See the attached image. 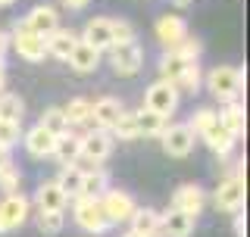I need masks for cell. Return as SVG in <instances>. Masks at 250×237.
<instances>
[{"instance_id":"cell-28","label":"cell","mask_w":250,"mask_h":237,"mask_svg":"<svg viewBox=\"0 0 250 237\" xmlns=\"http://www.w3.org/2000/svg\"><path fill=\"white\" fill-rule=\"evenodd\" d=\"M62 113H66L69 128H72V125H88L91 122V100L88 97H72L62 106Z\"/></svg>"},{"instance_id":"cell-3","label":"cell","mask_w":250,"mask_h":237,"mask_svg":"<svg viewBox=\"0 0 250 237\" xmlns=\"http://www.w3.org/2000/svg\"><path fill=\"white\" fill-rule=\"evenodd\" d=\"M10 47L16 53H19L25 62H41L47 57V41L44 35H38V31H31L25 22H16L13 31H10Z\"/></svg>"},{"instance_id":"cell-16","label":"cell","mask_w":250,"mask_h":237,"mask_svg":"<svg viewBox=\"0 0 250 237\" xmlns=\"http://www.w3.org/2000/svg\"><path fill=\"white\" fill-rule=\"evenodd\" d=\"M194 216H185L178 209L160 212V237H191L194 234Z\"/></svg>"},{"instance_id":"cell-49","label":"cell","mask_w":250,"mask_h":237,"mask_svg":"<svg viewBox=\"0 0 250 237\" xmlns=\"http://www.w3.org/2000/svg\"><path fill=\"white\" fill-rule=\"evenodd\" d=\"M0 234H3V225H0Z\"/></svg>"},{"instance_id":"cell-2","label":"cell","mask_w":250,"mask_h":237,"mask_svg":"<svg viewBox=\"0 0 250 237\" xmlns=\"http://www.w3.org/2000/svg\"><path fill=\"white\" fill-rule=\"evenodd\" d=\"M244 162L238 165V172H231V175H225L222 181H219L216 194H213V203L219 212H229V216H234V212L244 209Z\"/></svg>"},{"instance_id":"cell-7","label":"cell","mask_w":250,"mask_h":237,"mask_svg":"<svg viewBox=\"0 0 250 237\" xmlns=\"http://www.w3.org/2000/svg\"><path fill=\"white\" fill-rule=\"evenodd\" d=\"M109 153H113V138H109V131L94 128L88 134H82L78 159H84V162H91V165H104L109 159Z\"/></svg>"},{"instance_id":"cell-17","label":"cell","mask_w":250,"mask_h":237,"mask_svg":"<svg viewBox=\"0 0 250 237\" xmlns=\"http://www.w3.org/2000/svg\"><path fill=\"white\" fill-rule=\"evenodd\" d=\"M35 206L38 209H47V212H66L69 206V197L62 194V187L57 184V181H41L35 191Z\"/></svg>"},{"instance_id":"cell-43","label":"cell","mask_w":250,"mask_h":237,"mask_svg":"<svg viewBox=\"0 0 250 237\" xmlns=\"http://www.w3.org/2000/svg\"><path fill=\"white\" fill-rule=\"evenodd\" d=\"M3 162H10V147L0 144V165H3Z\"/></svg>"},{"instance_id":"cell-22","label":"cell","mask_w":250,"mask_h":237,"mask_svg":"<svg viewBox=\"0 0 250 237\" xmlns=\"http://www.w3.org/2000/svg\"><path fill=\"white\" fill-rule=\"evenodd\" d=\"M135 125H138V138H163L169 118H163V116H156L153 109L141 106L138 113H135Z\"/></svg>"},{"instance_id":"cell-33","label":"cell","mask_w":250,"mask_h":237,"mask_svg":"<svg viewBox=\"0 0 250 237\" xmlns=\"http://www.w3.org/2000/svg\"><path fill=\"white\" fill-rule=\"evenodd\" d=\"M219 122V116H216V109H197V113H194L191 118H188V128H191L194 131V138H197V134H200V138H203V134H207L209 128H213V125Z\"/></svg>"},{"instance_id":"cell-48","label":"cell","mask_w":250,"mask_h":237,"mask_svg":"<svg viewBox=\"0 0 250 237\" xmlns=\"http://www.w3.org/2000/svg\"><path fill=\"white\" fill-rule=\"evenodd\" d=\"M0 75H3V59H0Z\"/></svg>"},{"instance_id":"cell-44","label":"cell","mask_w":250,"mask_h":237,"mask_svg":"<svg viewBox=\"0 0 250 237\" xmlns=\"http://www.w3.org/2000/svg\"><path fill=\"white\" fill-rule=\"evenodd\" d=\"M6 91V75H0V94Z\"/></svg>"},{"instance_id":"cell-6","label":"cell","mask_w":250,"mask_h":237,"mask_svg":"<svg viewBox=\"0 0 250 237\" xmlns=\"http://www.w3.org/2000/svg\"><path fill=\"white\" fill-rule=\"evenodd\" d=\"M109 66H113L116 75L122 78H131L141 72V66H144V47H141L138 41H128V44H116L109 47Z\"/></svg>"},{"instance_id":"cell-34","label":"cell","mask_w":250,"mask_h":237,"mask_svg":"<svg viewBox=\"0 0 250 237\" xmlns=\"http://www.w3.org/2000/svg\"><path fill=\"white\" fill-rule=\"evenodd\" d=\"M200 84H203V72H200V66H197V62H188L185 72L178 75L175 88H182V91H188V94H197V91H200Z\"/></svg>"},{"instance_id":"cell-10","label":"cell","mask_w":250,"mask_h":237,"mask_svg":"<svg viewBox=\"0 0 250 237\" xmlns=\"http://www.w3.org/2000/svg\"><path fill=\"white\" fill-rule=\"evenodd\" d=\"M28 209H31V203H28V197H22V194H3L0 197V225H3V234L25 222Z\"/></svg>"},{"instance_id":"cell-50","label":"cell","mask_w":250,"mask_h":237,"mask_svg":"<svg viewBox=\"0 0 250 237\" xmlns=\"http://www.w3.org/2000/svg\"><path fill=\"white\" fill-rule=\"evenodd\" d=\"M0 122H3V118H0Z\"/></svg>"},{"instance_id":"cell-13","label":"cell","mask_w":250,"mask_h":237,"mask_svg":"<svg viewBox=\"0 0 250 237\" xmlns=\"http://www.w3.org/2000/svg\"><path fill=\"white\" fill-rule=\"evenodd\" d=\"M125 106L119 103L116 97H100V100H91V122L97 125L100 131H113V125L122 118Z\"/></svg>"},{"instance_id":"cell-5","label":"cell","mask_w":250,"mask_h":237,"mask_svg":"<svg viewBox=\"0 0 250 237\" xmlns=\"http://www.w3.org/2000/svg\"><path fill=\"white\" fill-rule=\"evenodd\" d=\"M72 218H75V225L88 234H106V228H109L104 209H100V200H91V197H75Z\"/></svg>"},{"instance_id":"cell-8","label":"cell","mask_w":250,"mask_h":237,"mask_svg":"<svg viewBox=\"0 0 250 237\" xmlns=\"http://www.w3.org/2000/svg\"><path fill=\"white\" fill-rule=\"evenodd\" d=\"M144 106L153 109L156 116L169 118L178 109V88H175V84H169V81H163V78H160V81H153L150 88H147V94H144Z\"/></svg>"},{"instance_id":"cell-20","label":"cell","mask_w":250,"mask_h":237,"mask_svg":"<svg viewBox=\"0 0 250 237\" xmlns=\"http://www.w3.org/2000/svg\"><path fill=\"white\" fill-rule=\"evenodd\" d=\"M69 66L75 69V72H82V75H88V72H94V69L100 66V50H94L91 44H84L82 38H78V44L72 47V53H69Z\"/></svg>"},{"instance_id":"cell-47","label":"cell","mask_w":250,"mask_h":237,"mask_svg":"<svg viewBox=\"0 0 250 237\" xmlns=\"http://www.w3.org/2000/svg\"><path fill=\"white\" fill-rule=\"evenodd\" d=\"M188 3H191V0H175V6H188Z\"/></svg>"},{"instance_id":"cell-12","label":"cell","mask_w":250,"mask_h":237,"mask_svg":"<svg viewBox=\"0 0 250 237\" xmlns=\"http://www.w3.org/2000/svg\"><path fill=\"white\" fill-rule=\"evenodd\" d=\"M153 35H156V41L166 47V50H172V47H175L188 35V22L182 19V16H175V13H166V16H160V19H156Z\"/></svg>"},{"instance_id":"cell-26","label":"cell","mask_w":250,"mask_h":237,"mask_svg":"<svg viewBox=\"0 0 250 237\" xmlns=\"http://www.w3.org/2000/svg\"><path fill=\"white\" fill-rule=\"evenodd\" d=\"M219 116V125H222L225 131H231L234 138H241L244 134V125H247V118H244V106L234 100V103H225L222 106V113H216Z\"/></svg>"},{"instance_id":"cell-30","label":"cell","mask_w":250,"mask_h":237,"mask_svg":"<svg viewBox=\"0 0 250 237\" xmlns=\"http://www.w3.org/2000/svg\"><path fill=\"white\" fill-rule=\"evenodd\" d=\"M38 125H41L44 131H50L53 138H60L62 131H69V122H66V113H62V106H47L41 118H38Z\"/></svg>"},{"instance_id":"cell-40","label":"cell","mask_w":250,"mask_h":237,"mask_svg":"<svg viewBox=\"0 0 250 237\" xmlns=\"http://www.w3.org/2000/svg\"><path fill=\"white\" fill-rule=\"evenodd\" d=\"M234 234H238V237L247 234V218H244V212H234Z\"/></svg>"},{"instance_id":"cell-9","label":"cell","mask_w":250,"mask_h":237,"mask_svg":"<svg viewBox=\"0 0 250 237\" xmlns=\"http://www.w3.org/2000/svg\"><path fill=\"white\" fill-rule=\"evenodd\" d=\"M163 150H166V156H172V159H185L188 153L194 150V131L188 128V125H166V131H163Z\"/></svg>"},{"instance_id":"cell-1","label":"cell","mask_w":250,"mask_h":237,"mask_svg":"<svg viewBox=\"0 0 250 237\" xmlns=\"http://www.w3.org/2000/svg\"><path fill=\"white\" fill-rule=\"evenodd\" d=\"M244 66H216L207 72V88L209 94L219 100V103H234V100L241 97V91H244Z\"/></svg>"},{"instance_id":"cell-15","label":"cell","mask_w":250,"mask_h":237,"mask_svg":"<svg viewBox=\"0 0 250 237\" xmlns=\"http://www.w3.org/2000/svg\"><path fill=\"white\" fill-rule=\"evenodd\" d=\"M84 44H91L94 50H109V47H113V28H109V19L106 16H94V19H88V25H84V31L82 35Z\"/></svg>"},{"instance_id":"cell-11","label":"cell","mask_w":250,"mask_h":237,"mask_svg":"<svg viewBox=\"0 0 250 237\" xmlns=\"http://www.w3.org/2000/svg\"><path fill=\"white\" fill-rule=\"evenodd\" d=\"M203 206H207V191H203L200 184H182L175 187V194H172V209L185 212V216H194L197 218Z\"/></svg>"},{"instance_id":"cell-31","label":"cell","mask_w":250,"mask_h":237,"mask_svg":"<svg viewBox=\"0 0 250 237\" xmlns=\"http://www.w3.org/2000/svg\"><path fill=\"white\" fill-rule=\"evenodd\" d=\"M22 113H25V103H22L19 94H13V91H3V94H0V118L19 122Z\"/></svg>"},{"instance_id":"cell-36","label":"cell","mask_w":250,"mask_h":237,"mask_svg":"<svg viewBox=\"0 0 250 237\" xmlns=\"http://www.w3.org/2000/svg\"><path fill=\"white\" fill-rule=\"evenodd\" d=\"M109 138H119V140H135L138 138V125H135V113H122V118L113 125Z\"/></svg>"},{"instance_id":"cell-27","label":"cell","mask_w":250,"mask_h":237,"mask_svg":"<svg viewBox=\"0 0 250 237\" xmlns=\"http://www.w3.org/2000/svg\"><path fill=\"white\" fill-rule=\"evenodd\" d=\"M82 175H84V169L78 162H72V165H62V172L53 181L62 187V194H66L69 200H75V197L82 194Z\"/></svg>"},{"instance_id":"cell-38","label":"cell","mask_w":250,"mask_h":237,"mask_svg":"<svg viewBox=\"0 0 250 237\" xmlns=\"http://www.w3.org/2000/svg\"><path fill=\"white\" fill-rule=\"evenodd\" d=\"M109 28H113V47H116V44L138 41V38H135V28H131L128 19H109Z\"/></svg>"},{"instance_id":"cell-29","label":"cell","mask_w":250,"mask_h":237,"mask_svg":"<svg viewBox=\"0 0 250 237\" xmlns=\"http://www.w3.org/2000/svg\"><path fill=\"white\" fill-rule=\"evenodd\" d=\"M185 66H188V59H182L175 50H166L160 57V78H163V81H169V84H175L178 75L185 72Z\"/></svg>"},{"instance_id":"cell-45","label":"cell","mask_w":250,"mask_h":237,"mask_svg":"<svg viewBox=\"0 0 250 237\" xmlns=\"http://www.w3.org/2000/svg\"><path fill=\"white\" fill-rule=\"evenodd\" d=\"M122 237H144V234H138V231H125Z\"/></svg>"},{"instance_id":"cell-24","label":"cell","mask_w":250,"mask_h":237,"mask_svg":"<svg viewBox=\"0 0 250 237\" xmlns=\"http://www.w3.org/2000/svg\"><path fill=\"white\" fill-rule=\"evenodd\" d=\"M78 144H82V134L75 131H62L57 138V144H53V159L60 165H72L78 162Z\"/></svg>"},{"instance_id":"cell-4","label":"cell","mask_w":250,"mask_h":237,"mask_svg":"<svg viewBox=\"0 0 250 237\" xmlns=\"http://www.w3.org/2000/svg\"><path fill=\"white\" fill-rule=\"evenodd\" d=\"M100 209H104L106 216V225H122L131 218V212L138 209L135 197L128 191H122V187H106V194L100 197Z\"/></svg>"},{"instance_id":"cell-37","label":"cell","mask_w":250,"mask_h":237,"mask_svg":"<svg viewBox=\"0 0 250 237\" xmlns=\"http://www.w3.org/2000/svg\"><path fill=\"white\" fill-rule=\"evenodd\" d=\"M172 50L178 53L182 59H188V62H197V57H200V50H203V44H200V38H194V35H185L182 41H178Z\"/></svg>"},{"instance_id":"cell-19","label":"cell","mask_w":250,"mask_h":237,"mask_svg":"<svg viewBox=\"0 0 250 237\" xmlns=\"http://www.w3.org/2000/svg\"><path fill=\"white\" fill-rule=\"evenodd\" d=\"M22 22H25L31 31H38V35L47 38L53 28H60V13L53 10V6H47V3H38V6H31V13Z\"/></svg>"},{"instance_id":"cell-14","label":"cell","mask_w":250,"mask_h":237,"mask_svg":"<svg viewBox=\"0 0 250 237\" xmlns=\"http://www.w3.org/2000/svg\"><path fill=\"white\" fill-rule=\"evenodd\" d=\"M22 144H25V150H28L31 159H50L57 138H53L50 131H44L41 125H31V128L22 134Z\"/></svg>"},{"instance_id":"cell-23","label":"cell","mask_w":250,"mask_h":237,"mask_svg":"<svg viewBox=\"0 0 250 237\" xmlns=\"http://www.w3.org/2000/svg\"><path fill=\"white\" fill-rule=\"evenodd\" d=\"M203 140H207V147L213 150L219 159H229V156H231V150H234V144H238V138H234L231 131H225L219 122H216V125H213V128H209L207 134H203Z\"/></svg>"},{"instance_id":"cell-42","label":"cell","mask_w":250,"mask_h":237,"mask_svg":"<svg viewBox=\"0 0 250 237\" xmlns=\"http://www.w3.org/2000/svg\"><path fill=\"white\" fill-rule=\"evenodd\" d=\"M60 3H62V6H69V10H84L91 0H60Z\"/></svg>"},{"instance_id":"cell-35","label":"cell","mask_w":250,"mask_h":237,"mask_svg":"<svg viewBox=\"0 0 250 237\" xmlns=\"http://www.w3.org/2000/svg\"><path fill=\"white\" fill-rule=\"evenodd\" d=\"M38 228L44 234H60L66 228V212H47V209H38Z\"/></svg>"},{"instance_id":"cell-25","label":"cell","mask_w":250,"mask_h":237,"mask_svg":"<svg viewBox=\"0 0 250 237\" xmlns=\"http://www.w3.org/2000/svg\"><path fill=\"white\" fill-rule=\"evenodd\" d=\"M131 231L144 234V237H160V212L156 209H147V206H138L128 218Z\"/></svg>"},{"instance_id":"cell-18","label":"cell","mask_w":250,"mask_h":237,"mask_svg":"<svg viewBox=\"0 0 250 237\" xmlns=\"http://www.w3.org/2000/svg\"><path fill=\"white\" fill-rule=\"evenodd\" d=\"M47 41V57H53V59H62L66 62L69 59V53H72V47L78 44V31H72V28H53L50 35L44 38Z\"/></svg>"},{"instance_id":"cell-39","label":"cell","mask_w":250,"mask_h":237,"mask_svg":"<svg viewBox=\"0 0 250 237\" xmlns=\"http://www.w3.org/2000/svg\"><path fill=\"white\" fill-rule=\"evenodd\" d=\"M19 138H22L19 122H10V118H3V122H0V144H3V147H13V144H19Z\"/></svg>"},{"instance_id":"cell-32","label":"cell","mask_w":250,"mask_h":237,"mask_svg":"<svg viewBox=\"0 0 250 237\" xmlns=\"http://www.w3.org/2000/svg\"><path fill=\"white\" fill-rule=\"evenodd\" d=\"M19 184H22V172L13 159L0 165V191L3 194H19Z\"/></svg>"},{"instance_id":"cell-41","label":"cell","mask_w":250,"mask_h":237,"mask_svg":"<svg viewBox=\"0 0 250 237\" xmlns=\"http://www.w3.org/2000/svg\"><path fill=\"white\" fill-rule=\"evenodd\" d=\"M10 50V31H3L0 28V59H3V53Z\"/></svg>"},{"instance_id":"cell-46","label":"cell","mask_w":250,"mask_h":237,"mask_svg":"<svg viewBox=\"0 0 250 237\" xmlns=\"http://www.w3.org/2000/svg\"><path fill=\"white\" fill-rule=\"evenodd\" d=\"M16 3V0H0V6H13Z\"/></svg>"},{"instance_id":"cell-21","label":"cell","mask_w":250,"mask_h":237,"mask_svg":"<svg viewBox=\"0 0 250 237\" xmlns=\"http://www.w3.org/2000/svg\"><path fill=\"white\" fill-rule=\"evenodd\" d=\"M106 187H109L106 169H100V165H91V169H84V175H82V194H78V197L100 200V197L106 194Z\"/></svg>"}]
</instances>
